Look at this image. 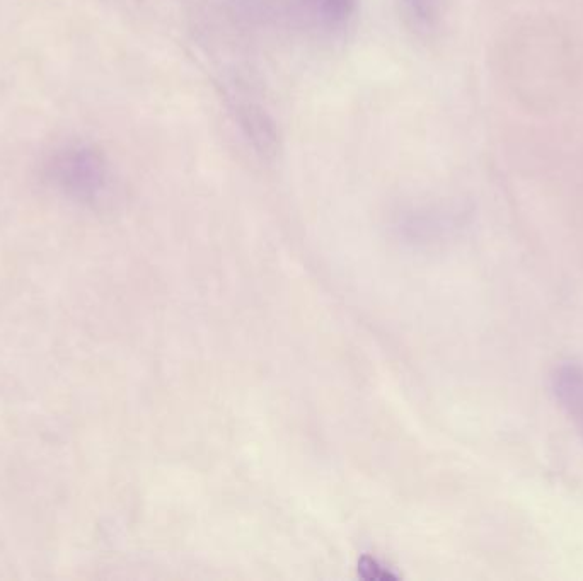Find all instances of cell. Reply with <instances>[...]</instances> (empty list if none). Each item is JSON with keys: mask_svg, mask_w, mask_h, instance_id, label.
Returning <instances> with one entry per match:
<instances>
[{"mask_svg": "<svg viewBox=\"0 0 583 581\" xmlns=\"http://www.w3.org/2000/svg\"><path fill=\"white\" fill-rule=\"evenodd\" d=\"M515 98L536 111L558 108L580 81V53L572 36L549 19L515 24L502 57Z\"/></svg>", "mask_w": 583, "mask_h": 581, "instance_id": "1", "label": "cell"}, {"mask_svg": "<svg viewBox=\"0 0 583 581\" xmlns=\"http://www.w3.org/2000/svg\"><path fill=\"white\" fill-rule=\"evenodd\" d=\"M45 178L72 202L96 205L110 188V164L96 145L69 142L47 157Z\"/></svg>", "mask_w": 583, "mask_h": 581, "instance_id": "2", "label": "cell"}, {"mask_svg": "<svg viewBox=\"0 0 583 581\" xmlns=\"http://www.w3.org/2000/svg\"><path fill=\"white\" fill-rule=\"evenodd\" d=\"M229 106L254 150L263 157L275 156L278 150L277 125L268 111L239 89H232L229 93Z\"/></svg>", "mask_w": 583, "mask_h": 581, "instance_id": "3", "label": "cell"}, {"mask_svg": "<svg viewBox=\"0 0 583 581\" xmlns=\"http://www.w3.org/2000/svg\"><path fill=\"white\" fill-rule=\"evenodd\" d=\"M290 9L307 28L336 35L352 24L358 0H289Z\"/></svg>", "mask_w": 583, "mask_h": 581, "instance_id": "4", "label": "cell"}, {"mask_svg": "<svg viewBox=\"0 0 583 581\" xmlns=\"http://www.w3.org/2000/svg\"><path fill=\"white\" fill-rule=\"evenodd\" d=\"M551 392L583 440V363H560L551 374Z\"/></svg>", "mask_w": 583, "mask_h": 581, "instance_id": "5", "label": "cell"}, {"mask_svg": "<svg viewBox=\"0 0 583 581\" xmlns=\"http://www.w3.org/2000/svg\"><path fill=\"white\" fill-rule=\"evenodd\" d=\"M406 24L418 35H432L439 28L444 0H399Z\"/></svg>", "mask_w": 583, "mask_h": 581, "instance_id": "6", "label": "cell"}]
</instances>
